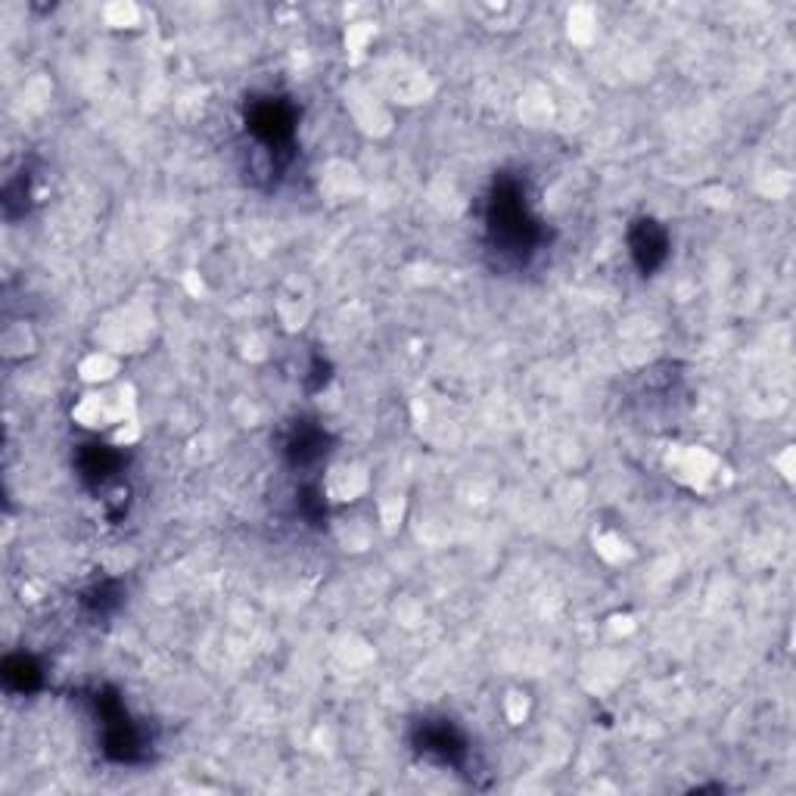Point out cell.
I'll return each instance as SVG.
<instances>
[{"instance_id": "cell-1", "label": "cell", "mask_w": 796, "mask_h": 796, "mask_svg": "<svg viewBox=\"0 0 796 796\" xmlns=\"http://www.w3.org/2000/svg\"><path fill=\"white\" fill-rule=\"evenodd\" d=\"M488 234L504 255L526 259L538 240V224L532 219L526 197L516 181H501L488 205Z\"/></svg>"}, {"instance_id": "cell-2", "label": "cell", "mask_w": 796, "mask_h": 796, "mask_svg": "<svg viewBox=\"0 0 796 796\" xmlns=\"http://www.w3.org/2000/svg\"><path fill=\"white\" fill-rule=\"evenodd\" d=\"M250 131L259 143H265L271 150H286L296 131V115L286 100H255L250 107Z\"/></svg>"}, {"instance_id": "cell-3", "label": "cell", "mask_w": 796, "mask_h": 796, "mask_svg": "<svg viewBox=\"0 0 796 796\" xmlns=\"http://www.w3.org/2000/svg\"><path fill=\"white\" fill-rule=\"evenodd\" d=\"M100 709H103V722H107V734L103 744L115 763H134L141 756V734L131 725L125 709L110 697H100Z\"/></svg>"}, {"instance_id": "cell-4", "label": "cell", "mask_w": 796, "mask_h": 796, "mask_svg": "<svg viewBox=\"0 0 796 796\" xmlns=\"http://www.w3.org/2000/svg\"><path fill=\"white\" fill-rule=\"evenodd\" d=\"M417 744H421L417 749L433 756L436 763L457 765L464 759V737L449 722H423Z\"/></svg>"}, {"instance_id": "cell-5", "label": "cell", "mask_w": 796, "mask_h": 796, "mask_svg": "<svg viewBox=\"0 0 796 796\" xmlns=\"http://www.w3.org/2000/svg\"><path fill=\"white\" fill-rule=\"evenodd\" d=\"M666 252H669V236L656 221H638L632 228V255H635V262L644 274H651L663 265Z\"/></svg>"}, {"instance_id": "cell-6", "label": "cell", "mask_w": 796, "mask_h": 796, "mask_svg": "<svg viewBox=\"0 0 796 796\" xmlns=\"http://www.w3.org/2000/svg\"><path fill=\"white\" fill-rule=\"evenodd\" d=\"M324 433L321 430H314V426H299L296 433L290 436V442H286V457H290V464L293 467H309V464H314L321 454L328 452L324 449Z\"/></svg>"}, {"instance_id": "cell-7", "label": "cell", "mask_w": 796, "mask_h": 796, "mask_svg": "<svg viewBox=\"0 0 796 796\" xmlns=\"http://www.w3.org/2000/svg\"><path fill=\"white\" fill-rule=\"evenodd\" d=\"M119 454L107 449V445H84L79 454V467H81V476L88 480V483H107L112 473L119 470Z\"/></svg>"}, {"instance_id": "cell-8", "label": "cell", "mask_w": 796, "mask_h": 796, "mask_svg": "<svg viewBox=\"0 0 796 796\" xmlns=\"http://www.w3.org/2000/svg\"><path fill=\"white\" fill-rule=\"evenodd\" d=\"M3 682L13 687V691H32L41 682V672L34 666L29 656H10L3 663Z\"/></svg>"}]
</instances>
